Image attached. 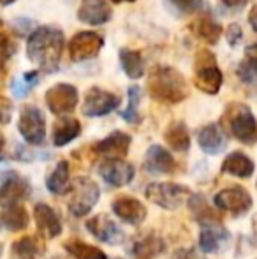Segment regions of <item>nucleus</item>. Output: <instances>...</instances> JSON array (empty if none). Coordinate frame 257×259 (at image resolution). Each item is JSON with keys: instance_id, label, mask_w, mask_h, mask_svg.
<instances>
[{"instance_id": "nucleus-41", "label": "nucleus", "mask_w": 257, "mask_h": 259, "mask_svg": "<svg viewBox=\"0 0 257 259\" xmlns=\"http://www.w3.org/2000/svg\"><path fill=\"white\" fill-rule=\"evenodd\" d=\"M248 23H250V27L254 28V32H257V4L252 6L250 13H248Z\"/></svg>"}, {"instance_id": "nucleus-37", "label": "nucleus", "mask_w": 257, "mask_h": 259, "mask_svg": "<svg viewBox=\"0 0 257 259\" xmlns=\"http://www.w3.org/2000/svg\"><path fill=\"white\" fill-rule=\"evenodd\" d=\"M171 6L175 7L176 11L183 14H192L197 13L199 9L202 7V0H169Z\"/></svg>"}, {"instance_id": "nucleus-31", "label": "nucleus", "mask_w": 257, "mask_h": 259, "mask_svg": "<svg viewBox=\"0 0 257 259\" xmlns=\"http://www.w3.org/2000/svg\"><path fill=\"white\" fill-rule=\"evenodd\" d=\"M238 76L247 85L257 83V42H252L245 48V60L238 65Z\"/></svg>"}, {"instance_id": "nucleus-3", "label": "nucleus", "mask_w": 257, "mask_h": 259, "mask_svg": "<svg viewBox=\"0 0 257 259\" xmlns=\"http://www.w3.org/2000/svg\"><path fill=\"white\" fill-rule=\"evenodd\" d=\"M227 133L240 143L254 145L257 141V120L252 109L243 103H231L222 115Z\"/></svg>"}, {"instance_id": "nucleus-9", "label": "nucleus", "mask_w": 257, "mask_h": 259, "mask_svg": "<svg viewBox=\"0 0 257 259\" xmlns=\"http://www.w3.org/2000/svg\"><path fill=\"white\" fill-rule=\"evenodd\" d=\"M46 106L49 108V111L53 115H69V113L74 111V108L78 106L79 96L78 89L71 83H57L52 89L46 90Z\"/></svg>"}, {"instance_id": "nucleus-36", "label": "nucleus", "mask_w": 257, "mask_h": 259, "mask_svg": "<svg viewBox=\"0 0 257 259\" xmlns=\"http://www.w3.org/2000/svg\"><path fill=\"white\" fill-rule=\"evenodd\" d=\"M16 45H14L13 37H11V34L6 30V28H2V25H0V60L6 62L7 58H11L14 53H16Z\"/></svg>"}, {"instance_id": "nucleus-22", "label": "nucleus", "mask_w": 257, "mask_h": 259, "mask_svg": "<svg viewBox=\"0 0 257 259\" xmlns=\"http://www.w3.org/2000/svg\"><path fill=\"white\" fill-rule=\"evenodd\" d=\"M190 28H192V34L199 41L206 42V45H210V46L217 45L219 39L222 37V34H224L222 25L217 20H213L210 14H201V16H197L192 21Z\"/></svg>"}, {"instance_id": "nucleus-40", "label": "nucleus", "mask_w": 257, "mask_h": 259, "mask_svg": "<svg viewBox=\"0 0 257 259\" xmlns=\"http://www.w3.org/2000/svg\"><path fill=\"white\" fill-rule=\"evenodd\" d=\"M248 2L250 0H220V4H222L226 9L229 11H241L245 9V7L248 6Z\"/></svg>"}, {"instance_id": "nucleus-4", "label": "nucleus", "mask_w": 257, "mask_h": 259, "mask_svg": "<svg viewBox=\"0 0 257 259\" xmlns=\"http://www.w3.org/2000/svg\"><path fill=\"white\" fill-rule=\"evenodd\" d=\"M224 74L220 67L217 65L215 55L208 50H201L195 55L194 64V85L197 90L208 94V96H217L222 89Z\"/></svg>"}, {"instance_id": "nucleus-1", "label": "nucleus", "mask_w": 257, "mask_h": 259, "mask_svg": "<svg viewBox=\"0 0 257 259\" xmlns=\"http://www.w3.org/2000/svg\"><path fill=\"white\" fill-rule=\"evenodd\" d=\"M65 45L64 32L57 27L42 25L27 39V57L44 72H55L60 65Z\"/></svg>"}, {"instance_id": "nucleus-18", "label": "nucleus", "mask_w": 257, "mask_h": 259, "mask_svg": "<svg viewBox=\"0 0 257 259\" xmlns=\"http://www.w3.org/2000/svg\"><path fill=\"white\" fill-rule=\"evenodd\" d=\"M130 143H132V138H130L127 133L115 131L110 136L100 140L99 143L93 147V150L99 155H106V157H111V159H122V157L127 155Z\"/></svg>"}, {"instance_id": "nucleus-7", "label": "nucleus", "mask_w": 257, "mask_h": 259, "mask_svg": "<svg viewBox=\"0 0 257 259\" xmlns=\"http://www.w3.org/2000/svg\"><path fill=\"white\" fill-rule=\"evenodd\" d=\"M18 131L28 145H42L46 138V118L44 113L34 104L21 108Z\"/></svg>"}, {"instance_id": "nucleus-16", "label": "nucleus", "mask_w": 257, "mask_h": 259, "mask_svg": "<svg viewBox=\"0 0 257 259\" xmlns=\"http://www.w3.org/2000/svg\"><path fill=\"white\" fill-rule=\"evenodd\" d=\"M113 18L111 6L106 0H81L78 9V20L90 27H99Z\"/></svg>"}, {"instance_id": "nucleus-44", "label": "nucleus", "mask_w": 257, "mask_h": 259, "mask_svg": "<svg viewBox=\"0 0 257 259\" xmlns=\"http://www.w3.org/2000/svg\"><path fill=\"white\" fill-rule=\"evenodd\" d=\"M16 0H0V6H11V4H14Z\"/></svg>"}, {"instance_id": "nucleus-21", "label": "nucleus", "mask_w": 257, "mask_h": 259, "mask_svg": "<svg viewBox=\"0 0 257 259\" xmlns=\"http://www.w3.org/2000/svg\"><path fill=\"white\" fill-rule=\"evenodd\" d=\"M197 143L204 154L217 155L226 148L227 140H226V134H224L222 127H220L219 123H208V125L199 129Z\"/></svg>"}, {"instance_id": "nucleus-34", "label": "nucleus", "mask_w": 257, "mask_h": 259, "mask_svg": "<svg viewBox=\"0 0 257 259\" xmlns=\"http://www.w3.org/2000/svg\"><path fill=\"white\" fill-rule=\"evenodd\" d=\"M39 79H41V74H39L37 71L25 72L21 78H18V79H14V81H13V87H11V90H13V96L16 97V99H21V97L28 96V94H30V90L39 83Z\"/></svg>"}, {"instance_id": "nucleus-13", "label": "nucleus", "mask_w": 257, "mask_h": 259, "mask_svg": "<svg viewBox=\"0 0 257 259\" xmlns=\"http://www.w3.org/2000/svg\"><path fill=\"white\" fill-rule=\"evenodd\" d=\"M86 229L95 236L99 242L108 243V245H118L125 240V235L120 228L117 226V222L111 217H108L106 213H100L97 217L86 221Z\"/></svg>"}, {"instance_id": "nucleus-15", "label": "nucleus", "mask_w": 257, "mask_h": 259, "mask_svg": "<svg viewBox=\"0 0 257 259\" xmlns=\"http://www.w3.org/2000/svg\"><path fill=\"white\" fill-rule=\"evenodd\" d=\"M166 250V242L155 233H143L132 238L129 254L134 259H157Z\"/></svg>"}, {"instance_id": "nucleus-30", "label": "nucleus", "mask_w": 257, "mask_h": 259, "mask_svg": "<svg viewBox=\"0 0 257 259\" xmlns=\"http://www.w3.org/2000/svg\"><path fill=\"white\" fill-rule=\"evenodd\" d=\"M189 205H190V211H192L194 219L202 226H208V224H219L220 217L212 206L206 203V199L199 194H192L189 198Z\"/></svg>"}, {"instance_id": "nucleus-48", "label": "nucleus", "mask_w": 257, "mask_h": 259, "mask_svg": "<svg viewBox=\"0 0 257 259\" xmlns=\"http://www.w3.org/2000/svg\"><path fill=\"white\" fill-rule=\"evenodd\" d=\"M117 259H118V257H117Z\"/></svg>"}, {"instance_id": "nucleus-24", "label": "nucleus", "mask_w": 257, "mask_h": 259, "mask_svg": "<svg viewBox=\"0 0 257 259\" xmlns=\"http://www.w3.org/2000/svg\"><path fill=\"white\" fill-rule=\"evenodd\" d=\"M81 133V123L72 116H62L53 123V145L55 147H65L67 143L74 141Z\"/></svg>"}, {"instance_id": "nucleus-46", "label": "nucleus", "mask_w": 257, "mask_h": 259, "mask_svg": "<svg viewBox=\"0 0 257 259\" xmlns=\"http://www.w3.org/2000/svg\"><path fill=\"white\" fill-rule=\"evenodd\" d=\"M254 229H255V233H257V215L254 217Z\"/></svg>"}, {"instance_id": "nucleus-5", "label": "nucleus", "mask_w": 257, "mask_h": 259, "mask_svg": "<svg viewBox=\"0 0 257 259\" xmlns=\"http://www.w3.org/2000/svg\"><path fill=\"white\" fill-rule=\"evenodd\" d=\"M100 198V189L93 180L86 177L76 178L71 184V199H69V211L74 217H85L93 210Z\"/></svg>"}, {"instance_id": "nucleus-43", "label": "nucleus", "mask_w": 257, "mask_h": 259, "mask_svg": "<svg viewBox=\"0 0 257 259\" xmlns=\"http://www.w3.org/2000/svg\"><path fill=\"white\" fill-rule=\"evenodd\" d=\"M176 259H190V254L189 252H180Z\"/></svg>"}, {"instance_id": "nucleus-6", "label": "nucleus", "mask_w": 257, "mask_h": 259, "mask_svg": "<svg viewBox=\"0 0 257 259\" xmlns=\"http://www.w3.org/2000/svg\"><path fill=\"white\" fill-rule=\"evenodd\" d=\"M144 196L148 198V201L155 203L161 208L176 210L192 196V192L185 185L173 184V182H153V184L146 185Z\"/></svg>"}, {"instance_id": "nucleus-25", "label": "nucleus", "mask_w": 257, "mask_h": 259, "mask_svg": "<svg viewBox=\"0 0 257 259\" xmlns=\"http://www.w3.org/2000/svg\"><path fill=\"white\" fill-rule=\"evenodd\" d=\"M254 160L250 159L243 152H231L229 155L224 159L222 162V171L227 175H233L238 178H248L254 175Z\"/></svg>"}, {"instance_id": "nucleus-11", "label": "nucleus", "mask_w": 257, "mask_h": 259, "mask_svg": "<svg viewBox=\"0 0 257 259\" xmlns=\"http://www.w3.org/2000/svg\"><path fill=\"white\" fill-rule=\"evenodd\" d=\"M32 194V185L27 178L20 177L14 171H9L0 185V206H13L20 205L21 201L28 199Z\"/></svg>"}, {"instance_id": "nucleus-42", "label": "nucleus", "mask_w": 257, "mask_h": 259, "mask_svg": "<svg viewBox=\"0 0 257 259\" xmlns=\"http://www.w3.org/2000/svg\"><path fill=\"white\" fill-rule=\"evenodd\" d=\"M4 147H6V140H4V134H0V155L4 152Z\"/></svg>"}, {"instance_id": "nucleus-8", "label": "nucleus", "mask_w": 257, "mask_h": 259, "mask_svg": "<svg viewBox=\"0 0 257 259\" xmlns=\"http://www.w3.org/2000/svg\"><path fill=\"white\" fill-rule=\"evenodd\" d=\"M104 46V37L97 32L83 30L69 39V57L72 62H86L95 58Z\"/></svg>"}, {"instance_id": "nucleus-47", "label": "nucleus", "mask_w": 257, "mask_h": 259, "mask_svg": "<svg viewBox=\"0 0 257 259\" xmlns=\"http://www.w3.org/2000/svg\"><path fill=\"white\" fill-rule=\"evenodd\" d=\"M0 256H2V243H0Z\"/></svg>"}, {"instance_id": "nucleus-35", "label": "nucleus", "mask_w": 257, "mask_h": 259, "mask_svg": "<svg viewBox=\"0 0 257 259\" xmlns=\"http://www.w3.org/2000/svg\"><path fill=\"white\" fill-rule=\"evenodd\" d=\"M127 99L129 104L125 111L122 113V118L127 123H137L139 122V103H141V89L137 85H130L127 90Z\"/></svg>"}, {"instance_id": "nucleus-27", "label": "nucleus", "mask_w": 257, "mask_h": 259, "mask_svg": "<svg viewBox=\"0 0 257 259\" xmlns=\"http://www.w3.org/2000/svg\"><path fill=\"white\" fill-rule=\"evenodd\" d=\"M28 211L21 205L6 206L0 213V229L6 231H21L28 226Z\"/></svg>"}, {"instance_id": "nucleus-29", "label": "nucleus", "mask_w": 257, "mask_h": 259, "mask_svg": "<svg viewBox=\"0 0 257 259\" xmlns=\"http://www.w3.org/2000/svg\"><path fill=\"white\" fill-rule=\"evenodd\" d=\"M118 57H120V65L127 78L139 79L144 74V58L141 52L130 48H122Z\"/></svg>"}, {"instance_id": "nucleus-26", "label": "nucleus", "mask_w": 257, "mask_h": 259, "mask_svg": "<svg viewBox=\"0 0 257 259\" xmlns=\"http://www.w3.org/2000/svg\"><path fill=\"white\" fill-rule=\"evenodd\" d=\"M71 167H69L67 160H60L52 171V175L46 180V187L49 192L57 196H64L71 191Z\"/></svg>"}, {"instance_id": "nucleus-10", "label": "nucleus", "mask_w": 257, "mask_h": 259, "mask_svg": "<svg viewBox=\"0 0 257 259\" xmlns=\"http://www.w3.org/2000/svg\"><path fill=\"white\" fill-rule=\"evenodd\" d=\"M118 104H120V97L117 94L99 89V87H92L85 96L81 113L85 116H90V118H95V116H104L108 113L115 111Z\"/></svg>"}, {"instance_id": "nucleus-2", "label": "nucleus", "mask_w": 257, "mask_h": 259, "mask_svg": "<svg viewBox=\"0 0 257 259\" xmlns=\"http://www.w3.org/2000/svg\"><path fill=\"white\" fill-rule=\"evenodd\" d=\"M148 94L164 104H178L189 97V85L182 72L171 65H159L148 76Z\"/></svg>"}, {"instance_id": "nucleus-28", "label": "nucleus", "mask_w": 257, "mask_h": 259, "mask_svg": "<svg viewBox=\"0 0 257 259\" xmlns=\"http://www.w3.org/2000/svg\"><path fill=\"white\" fill-rule=\"evenodd\" d=\"M164 140L175 152H187L190 148V134L183 122H173L164 133Z\"/></svg>"}, {"instance_id": "nucleus-14", "label": "nucleus", "mask_w": 257, "mask_h": 259, "mask_svg": "<svg viewBox=\"0 0 257 259\" xmlns=\"http://www.w3.org/2000/svg\"><path fill=\"white\" fill-rule=\"evenodd\" d=\"M99 175L108 185L111 187H124L132 182L136 169L132 164L125 162L122 159H111L106 160L99 166Z\"/></svg>"}, {"instance_id": "nucleus-32", "label": "nucleus", "mask_w": 257, "mask_h": 259, "mask_svg": "<svg viewBox=\"0 0 257 259\" xmlns=\"http://www.w3.org/2000/svg\"><path fill=\"white\" fill-rule=\"evenodd\" d=\"M42 252L44 247L37 236H21L13 243V254L18 259H37Z\"/></svg>"}, {"instance_id": "nucleus-45", "label": "nucleus", "mask_w": 257, "mask_h": 259, "mask_svg": "<svg viewBox=\"0 0 257 259\" xmlns=\"http://www.w3.org/2000/svg\"><path fill=\"white\" fill-rule=\"evenodd\" d=\"M111 2H113V4H124V2H136V0H111Z\"/></svg>"}, {"instance_id": "nucleus-12", "label": "nucleus", "mask_w": 257, "mask_h": 259, "mask_svg": "<svg viewBox=\"0 0 257 259\" xmlns=\"http://www.w3.org/2000/svg\"><path fill=\"white\" fill-rule=\"evenodd\" d=\"M213 201H215V206H219L224 211H229L231 215H243L250 210L252 196L243 187L234 185V187L220 191Z\"/></svg>"}, {"instance_id": "nucleus-23", "label": "nucleus", "mask_w": 257, "mask_h": 259, "mask_svg": "<svg viewBox=\"0 0 257 259\" xmlns=\"http://www.w3.org/2000/svg\"><path fill=\"white\" fill-rule=\"evenodd\" d=\"M229 240V231L220 224H208L202 226L201 235H199V247L202 252L215 254L222 249Z\"/></svg>"}, {"instance_id": "nucleus-39", "label": "nucleus", "mask_w": 257, "mask_h": 259, "mask_svg": "<svg viewBox=\"0 0 257 259\" xmlns=\"http://www.w3.org/2000/svg\"><path fill=\"white\" fill-rule=\"evenodd\" d=\"M11 113H13V104L6 97H0V125H6L11 122Z\"/></svg>"}, {"instance_id": "nucleus-19", "label": "nucleus", "mask_w": 257, "mask_h": 259, "mask_svg": "<svg viewBox=\"0 0 257 259\" xmlns=\"http://www.w3.org/2000/svg\"><path fill=\"white\" fill-rule=\"evenodd\" d=\"M111 208H113L115 215L120 217L125 224L137 226L146 219V206L136 198H125V196H122V198L115 199Z\"/></svg>"}, {"instance_id": "nucleus-38", "label": "nucleus", "mask_w": 257, "mask_h": 259, "mask_svg": "<svg viewBox=\"0 0 257 259\" xmlns=\"http://www.w3.org/2000/svg\"><path fill=\"white\" fill-rule=\"evenodd\" d=\"M226 39L227 42H229V46H238L241 42V39H243V30H241V27L238 23H231L229 27L226 28Z\"/></svg>"}, {"instance_id": "nucleus-33", "label": "nucleus", "mask_w": 257, "mask_h": 259, "mask_svg": "<svg viewBox=\"0 0 257 259\" xmlns=\"http://www.w3.org/2000/svg\"><path fill=\"white\" fill-rule=\"evenodd\" d=\"M65 250L76 259H108L106 254L100 249L93 245H88L85 242H79V240H71V242L65 243Z\"/></svg>"}, {"instance_id": "nucleus-20", "label": "nucleus", "mask_w": 257, "mask_h": 259, "mask_svg": "<svg viewBox=\"0 0 257 259\" xmlns=\"http://www.w3.org/2000/svg\"><path fill=\"white\" fill-rule=\"evenodd\" d=\"M34 217L37 229L44 238H57V236L62 235V222L49 205L37 203L34 208Z\"/></svg>"}, {"instance_id": "nucleus-17", "label": "nucleus", "mask_w": 257, "mask_h": 259, "mask_svg": "<svg viewBox=\"0 0 257 259\" xmlns=\"http://www.w3.org/2000/svg\"><path fill=\"white\" fill-rule=\"evenodd\" d=\"M176 160L161 145H151L144 155V169L151 175H171L176 171Z\"/></svg>"}]
</instances>
